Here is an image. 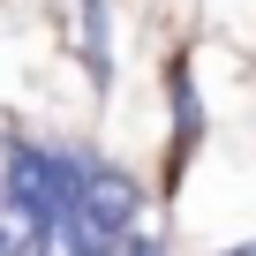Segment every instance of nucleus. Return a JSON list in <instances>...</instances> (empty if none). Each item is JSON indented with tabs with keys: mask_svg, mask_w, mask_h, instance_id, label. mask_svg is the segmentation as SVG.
Wrapping results in <instances>:
<instances>
[{
	"mask_svg": "<svg viewBox=\"0 0 256 256\" xmlns=\"http://www.w3.org/2000/svg\"><path fill=\"white\" fill-rule=\"evenodd\" d=\"M76 204H83L106 234H136V226H144V188H136V174H120V166H83Z\"/></svg>",
	"mask_w": 256,
	"mask_h": 256,
	"instance_id": "obj_1",
	"label": "nucleus"
}]
</instances>
